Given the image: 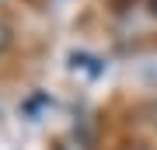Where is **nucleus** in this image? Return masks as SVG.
<instances>
[{
    "mask_svg": "<svg viewBox=\"0 0 157 150\" xmlns=\"http://www.w3.org/2000/svg\"><path fill=\"white\" fill-rule=\"evenodd\" d=\"M7 45H11V28H7V25H0V52H4Z\"/></svg>",
    "mask_w": 157,
    "mask_h": 150,
    "instance_id": "obj_1",
    "label": "nucleus"
},
{
    "mask_svg": "<svg viewBox=\"0 0 157 150\" xmlns=\"http://www.w3.org/2000/svg\"><path fill=\"white\" fill-rule=\"evenodd\" d=\"M147 4H150V11H154V14H157V0H147Z\"/></svg>",
    "mask_w": 157,
    "mask_h": 150,
    "instance_id": "obj_2",
    "label": "nucleus"
}]
</instances>
